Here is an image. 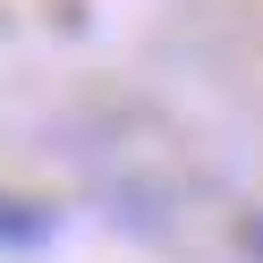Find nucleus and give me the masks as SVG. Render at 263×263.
Segmentation results:
<instances>
[{"instance_id": "1", "label": "nucleus", "mask_w": 263, "mask_h": 263, "mask_svg": "<svg viewBox=\"0 0 263 263\" xmlns=\"http://www.w3.org/2000/svg\"><path fill=\"white\" fill-rule=\"evenodd\" d=\"M43 238H51V212L26 204V195H0V255L9 246H43Z\"/></svg>"}, {"instance_id": "2", "label": "nucleus", "mask_w": 263, "mask_h": 263, "mask_svg": "<svg viewBox=\"0 0 263 263\" xmlns=\"http://www.w3.org/2000/svg\"><path fill=\"white\" fill-rule=\"evenodd\" d=\"M238 246H246V255H255V263H263V212H255V221H246V229H238Z\"/></svg>"}]
</instances>
